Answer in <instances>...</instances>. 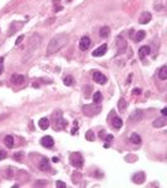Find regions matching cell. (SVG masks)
Listing matches in <instances>:
<instances>
[{"mask_svg":"<svg viewBox=\"0 0 167 188\" xmlns=\"http://www.w3.org/2000/svg\"><path fill=\"white\" fill-rule=\"evenodd\" d=\"M67 1H68V3H71V1H72V0H67Z\"/></svg>","mask_w":167,"mask_h":188,"instance_id":"41","label":"cell"},{"mask_svg":"<svg viewBox=\"0 0 167 188\" xmlns=\"http://www.w3.org/2000/svg\"><path fill=\"white\" fill-rule=\"evenodd\" d=\"M86 139L89 140V142H93V140H96V134H94L93 130H88L86 133Z\"/></svg>","mask_w":167,"mask_h":188,"instance_id":"26","label":"cell"},{"mask_svg":"<svg viewBox=\"0 0 167 188\" xmlns=\"http://www.w3.org/2000/svg\"><path fill=\"white\" fill-rule=\"evenodd\" d=\"M151 18H152L151 13H148V11H143L142 14H141V17H140V24H147V23H150Z\"/></svg>","mask_w":167,"mask_h":188,"instance_id":"13","label":"cell"},{"mask_svg":"<svg viewBox=\"0 0 167 188\" xmlns=\"http://www.w3.org/2000/svg\"><path fill=\"white\" fill-rule=\"evenodd\" d=\"M148 54H150V46H147V45L142 46V48L138 50V55H140L141 59H144Z\"/></svg>","mask_w":167,"mask_h":188,"instance_id":"17","label":"cell"},{"mask_svg":"<svg viewBox=\"0 0 167 188\" xmlns=\"http://www.w3.org/2000/svg\"><path fill=\"white\" fill-rule=\"evenodd\" d=\"M112 139H113V136H112V134H108V136L106 137V140H107V142H112Z\"/></svg>","mask_w":167,"mask_h":188,"instance_id":"35","label":"cell"},{"mask_svg":"<svg viewBox=\"0 0 167 188\" xmlns=\"http://www.w3.org/2000/svg\"><path fill=\"white\" fill-rule=\"evenodd\" d=\"M53 128H54L55 130H59V129H64L65 127H67V120H64V119L62 118V113L61 112H54L53 113Z\"/></svg>","mask_w":167,"mask_h":188,"instance_id":"2","label":"cell"},{"mask_svg":"<svg viewBox=\"0 0 167 188\" xmlns=\"http://www.w3.org/2000/svg\"><path fill=\"white\" fill-rule=\"evenodd\" d=\"M24 38H25L24 35H20V36H19L18 39H17V42H15V45H19V44H20V43L24 40Z\"/></svg>","mask_w":167,"mask_h":188,"instance_id":"33","label":"cell"},{"mask_svg":"<svg viewBox=\"0 0 167 188\" xmlns=\"http://www.w3.org/2000/svg\"><path fill=\"white\" fill-rule=\"evenodd\" d=\"M166 124H167V120H166L165 115H162L161 118H157L156 120L153 122V127L155 128H162V127H165Z\"/></svg>","mask_w":167,"mask_h":188,"instance_id":"14","label":"cell"},{"mask_svg":"<svg viewBox=\"0 0 167 188\" xmlns=\"http://www.w3.org/2000/svg\"><path fill=\"white\" fill-rule=\"evenodd\" d=\"M11 83L13 84H17V85H20L25 81V77L24 75H20V74H13L11 75Z\"/></svg>","mask_w":167,"mask_h":188,"instance_id":"12","label":"cell"},{"mask_svg":"<svg viewBox=\"0 0 167 188\" xmlns=\"http://www.w3.org/2000/svg\"><path fill=\"white\" fill-rule=\"evenodd\" d=\"M109 35V28L108 26H102L99 30V36L100 38H107Z\"/></svg>","mask_w":167,"mask_h":188,"instance_id":"24","label":"cell"},{"mask_svg":"<svg viewBox=\"0 0 167 188\" xmlns=\"http://www.w3.org/2000/svg\"><path fill=\"white\" fill-rule=\"evenodd\" d=\"M116 44H117V48H118V54H123V53L127 52V48H128L127 40H124L121 35L116 38Z\"/></svg>","mask_w":167,"mask_h":188,"instance_id":"5","label":"cell"},{"mask_svg":"<svg viewBox=\"0 0 167 188\" xmlns=\"http://www.w3.org/2000/svg\"><path fill=\"white\" fill-rule=\"evenodd\" d=\"M142 118H143V111H141V109H136V111L130 115V120H132V122H138Z\"/></svg>","mask_w":167,"mask_h":188,"instance_id":"11","label":"cell"},{"mask_svg":"<svg viewBox=\"0 0 167 188\" xmlns=\"http://www.w3.org/2000/svg\"><path fill=\"white\" fill-rule=\"evenodd\" d=\"M161 113H162V115H165V117H166V115H167V108H163L161 111Z\"/></svg>","mask_w":167,"mask_h":188,"instance_id":"37","label":"cell"},{"mask_svg":"<svg viewBox=\"0 0 167 188\" xmlns=\"http://www.w3.org/2000/svg\"><path fill=\"white\" fill-rule=\"evenodd\" d=\"M6 152L5 150H3V149H0V161H3V159H5L6 158Z\"/></svg>","mask_w":167,"mask_h":188,"instance_id":"32","label":"cell"},{"mask_svg":"<svg viewBox=\"0 0 167 188\" xmlns=\"http://www.w3.org/2000/svg\"><path fill=\"white\" fill-rule=\"evenodd\" d=\"M93 80L98 84H106L107 83V77L104 74H102L100 71H94L93 73Z\"/></svg>","mask_w":167,"mask_h":188,"instance_id":"6","label":"cell"},{"mask_svg":"<svg viewBox=\"0 0 167 188\" xmlns=\"http://www.w3.org/2000/svg\"><path fill=\"white\" fill-rule=\"evenodd\" d=\"M23 157H24V153L23 152H18L14 154V159H17L18 162H23Z\"/></svg>","mask_w":167,"mask_h":188,"instance_id":"28","label":"cell"},{"mask_svg":"<svg viewBox=\"0 0 167 188\" xmlns=\"http://www.w3.org/2000/svg\"><path fill=\"white\" fill-rule=\"evenodd\" d=\"M158 78L161 80H166L167 79V67L166 65H163V67L160 69V71H158Z\"/></svg>","mask_w":167,"mask_h":188,"instance_id":"22","label":"cell"},{"mask_svg":"<svg viewBox=\"0 0 167 188\" xmlns=\"http://www.w3.org/2000/svg\"><path fill=\"white\" fill-rule=\"evenodd\" d=\"M132 94H133V95H136V94H137V95H140V94H141V89H140V88H134L133 92H132Z\"/></svg>","mask_w":167,"mask_h":188,"instance_id":"34","label":"cell"},{"mask_svg":"<svg viewBox=\"0 0 167 188\" xmlns=\"http://www.w3.org/2000/svg\"><path fill=\"white\" fill-rule=\"evenodd\" d=\"M132 181H133V183H136V184L143 183V182L146 181V174H144L143 172H137V173H134L132 175Z\"/></svg>","mask_w":167,"mask_h":188,"instance_id":"8","label":"cell"},{"mask_svg":"<svg viewBox=\"0 0 167 188\" xmlns=\"http://www.w3.org/2000/svg\"><path fill=\"white\" fill-rule=\"evenodd\" d=\"M144 36H146V31H144V30H138L137 34L134 35V42H136V43H140L141 40L144 39Z\"/></svg>","mask_w":167,"mask_h":188,"instance_id":"20","label":"cell"},{"mask_svg":"<svg viewBox=\"0 0 167 188\" xmlns=\"http://www.w3.org/2000/svg\"><path fill=\"white\" fill-rule=\"evenodd\" d=\"M90 93H92V85H86L84 87V95H86L87 98L90 95Z\"/></svg>","mask_w":167,"mask_h":188,"instance_id":"29","label":"cell"},{"mask_svg":"<svg viewBox=\"0 0 167 188\" xmlns=\"http://www.w3.org/2000/svg\"><path fill=\"white\" fill-rule=\"evenodd\" d=\"M112 125H113V128H116V129H121L122 125H123V122H122L121 118L116 115V117L112 118Z\"/></svg>","mask_w":167,"mask_h":188,"instance_id":"16","label":"cell"},{"mask_svg":"<svg viewBox=\"0 0 167 188\" xmlns=\"http://www.w3.org/2000/svg\"><path fill=\"white\" fill-rule=\"evenodd\" d=\"M47 183H48L47 181H44V182H37V183L34 184V186H42V184H47Z\"/></svg>","mask_w":167,"mask_h":188,"instance_id":"36","label":"cell"},{"mask_svg":"<svg viewBox=\"0 0 167 188\" xmlns=\"http://www.w3.org/2000/svg\"><path fill=\"white\" fill-rule=\"evenodd\" d=\"M4 71V56H0V74Z\"/></svg>","mask_w":167,"mask_h":188,"instance_id":"30","label":"cell"},{"mask_svg":"<svg viewBox=\"0 0 167 188\" xmlns=\"http://www.w3.org/2000/svg\"><path fill=\"white\" fill-rule=\"evenodd\" d=\"M102 99H103V95H102V93H100V92H96L93 94V103L99 104V103L102 102Z\"/></svg>","mask_w":167,"mask_h":188,"instance_id":"23","label":"cell"},{"mask_svg":"<svg viewBox=\"0 0 167 188\" xmlns=\"http://www.w3.org/2000/svg\"><path fill=\"white\" fill-rule=\"evenodd\" d=\"M130 142H131L132 144H141L142 139H141V137L138 136L137 133H132L131 137H130Z\"/></svg>","mask_w":167,"mask_h":188,"instance_id":"19","label":"cell"},{"mask_svg":"<svg viewBox=\"0 0 167 188\" xmlns=\"http://www.w3.org/2000/svg\"><path fill=\"white\" fill-rule=\"evenodd\" d=\"M107 49H108V46H107V44H102L100 46H98L96 50H93V53H92V55L93 56H103L106 54V52H107Z\"/></svg>","mask_w":167,"mask_h":188,"instance_id":"10","label":"cell"},{"mask_svg":"<svg viewBox=\"0 0 167 188\" xmlns=\"http://www.w3.org/2000/svg\"><path fill=\"white\" fill-rule=\"evenodd\" d=\"M127 100H124V99H119V102H118V109H119V112H124L126 111V108H127Z\"/></svg>","mask_w":167,"mask_h":188,"instance_id":"25","label":"cell"},{"mask_svg":"<svg viewBox=\"0 0 167 188\" xmlns=\"http://www.w3.org/2000/svg\"><path fill=\"white\" fill-rule=\"evenodd\" d=\"M39 169L40 171H43V172H45L47 169H49V161L47 158H43L42 161H40V163H39Z\"/></svg>","mask_w":167,"mask_h":188,"instance_id":"18","label":"cell"},{"mask_svg":"<svg viewBox=\"0 0 167 188\" xmlns=\"http://www.w3.org/2000/svg\"><path fill=\"white\" fill-rule=\"evenodd\" d=\"M83 113L84 115H87V117H94V115L99 114L100 111H102V108H100L99 105H97L96 103H93V104H88V105H83Z\"/></svg>","mask_w":167,"mask_h":188,"instance_id":"3","label":"cell"},{"mask_svg":"<svg viewBox=\"0 0 167 188\" xmlns=\"http://www.w3.org/2000/svg\"><path fill=\"white\" fill-rule=\"evenodd\" d=\"M40 143H42V146L44 148H52V147L54 146V139H53L50 136H45V137L42 138Z\"/></svg>","mask_w":167,"mask_h":188,"instance_id":"9","label":"cell"},{"mask_svg":"<svg viewBox=\"0 0 167 188\" xmlns=\"http://www.w3.org/2000/svg\"><path fill=\"white\" fill-rule=\"evenodd\" d=\"M4 143L8 148H13L14 147V138H13V136H6L4 138Z\"/></svg>","mask_w":167,"mask_h":188,"instance_id":"21","label":"cell"},{"mask_svg":"<svg viewBox=\"0 0 167 188\" xmlns=\"http://www.w3.org/2000/svg\"><path fill=\"white\" fill-rule=\"evenodd\" d=\"M69 161H71V164L73 165L74 168H81L83 165V157L79 152H74V153H71L69 156Z\"/></svg>","mask_w":167,"mask_h":188,"instance_id":"4","label":"cell"},{"mask_svg":"<svg viewBox=\"0 0 167 188\" xmlns=\"http://www.w3.org/2000/svg\"><path fill=\"white\" fill-rule=\"evenodd\" d=\"M38 125H39V128L40 129H43V130H45V129H48V127L50 125V122H49V119L48 118H42L39 122H38Z\"/></svg>","mask_w":167,"mask_h":188,"instance_id":"15","label":"cell"},{"mask_svg":"<svg viewBox=\"0 0 167 188\" xmlns=\"http://www.w3.org/2000/svg\"><path fill=\"white\" fill-rule=\"evenodd\" d=\"M68 43V35L67 34H57L55 36L52 38V40L48 44V48H47V55H52L57 53L58 50H61L64 45H67Z\"/></svg>","mask_w":167,"mask_h":188,"instance_id":"1","label":"cell"},{"mask_svg":"<svg viewBox=\"0 0 167 188\" xmlns=\"http://www.w3.org/2000/svg\"><path fill=\"white\" fill-rule=\"evenodd\" d=\"M77 133V128H73V129H72V134H75Z\"/></svg>","mask_w":167,"mask_h":188,"instance_id":"38","label":"cell"},{"mask_svg":"<svg viewBox=\"0 0 167 188\" xmlns=\"http://www.w3.org/2000/svg\"><path fill=\"white\" fill-rule=\"evenodd\" d=\"M6 117V115H0V120H1V119H4Z\"/></svg>","mask_w":167,"mask_h":188,"instance_id":"40","label":"cell"},{"mask_svg":"<svg viewBox=\"0 0 167 188\" xmlns=\"http://www.w3.org/2000/svg\"><path fill=\"white\" fill-rule=\"evenodd\" d=\"M55 186L58 187V188H65V187H67V184H65L64 182H62V181H57L55 182Z\"/></svg>","mask_w":167,"mask_h":188,"instance_id":"31","label":"cell"},{"mask_svg":"<svg viewBox=\"0 0 167 188\" xmlns=\"http://www.w3.org/2000/svg\"><path fill=\"white\" fill-rule=\"evenodd\" d=\"M73 83H74V79H73V77H72V75H68V77L64 78V84L67 87L73 85Z\"/></svg>","mask_w":167,"mask_h":188,"instance_id":"27","label":"cell"},{"mask_svg":"<svg viewBox=\"0 0 167 188\" xmlns=\"http://www.w3.org/2000/svg\"><path fill=\"white\" fill-rule=\"evenodd\" d=\"M53 162H54V163H57V162H59V159L57 158V157H54V158H53Z\"/></svg>","mask_w":167,"mask_h":188,"instance_id":"39","label":"cell"},{"mask_svg":"<svg viewBox=\"0 0 167 188\" xmlns=\"http://www.w3.org/2000/svg\"><path fill=\"white\" fill-rule=\"evenodd\" d=\"M89 46H90L89 36H82V39L79 40V49L82 52H86L87 49H89Z\"/></svg>","mask_w":167,"mask_h":188,"instance_id":"7","label":"cell"}]
</instances>
